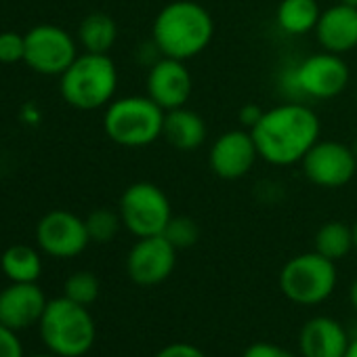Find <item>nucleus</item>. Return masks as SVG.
Returning a JSON list of instances; mask_svg holds the SVG:
<instances>
[{"label":"nucleus","instance_id":"nucleus-27","mask_svg":"<svg viewBox=\"0 0 357 357\" xmlns=\"http://www.w3.org/2000/svg\"><path fill=\"white\" fill-rule=\"evenodd\" d=\"M0 357H26L17 332L5 324H0Z\"/></svg>","mask_w":357,"mask_h":357},{"label":"nucleus","instance_id":"nucleus-16","mask_svg":"<svg viewBox=\"0 0 357 357\" xmlns=\"http://www.w3.org/2000/svg\"><path fill=\"white\" fill-rule=\"evenodd\" d=\"M315 38L328 53L342 55L357 49V9L338 3L321 11Z\"/></svg>","mask_w":357,"mask_h":357},{"label":"nucleus","instance_id":"nucleus-36","mask_svg":"<svg viewBox=\"0 0 357 357\" xmlns=\"http://www.w3.org/2000/svg\"><path fill=\"white\" fill-rule=\"evenodd\" d=\"M351 149H353V153H355V158H357V137L353 139V143H351Z\"/></svg>","mask_w":357,"mask_h":357},{"label":"nucleus","instance_id":"nucleus-19","mask_svg":"<svg viewBox=\"0 0 357 357\" xmlns=\"http://www.w3.org/2000/svg\"><path fill=\"white\" fill-rule=\"evenodd\" d=\"M321 9L317 0H282L275 11L278 26L290 36H303L315 32Z\"/></svg>","mask_w":357,"mask_h":357},{"label":"nucleus","instance_id":"nucleus-37","mask_svg":"<svg viewBox=\"0 0 357 357\" xmlns=\"http://www.w3.org/2000/svg\"><path fill=\"white\" fill-rule=\"evenodd\" d=\"M355 103H357V91H355Z\"/></svg>","mask_w":357,"mask_h":357},{"label":"nucleus","instance_id":"nucleus-7","mask_svg":"<svg viewBox=\"0 0 357 357\" xmlns=\"http://www.w3.org/2000/svg\"><path fill=\"white\" fill-rule=\"evenodd\" d=\"M349 80L351 74L344 59L328 51L305 57L286 74V82L292 93L315 101L338 97L349 86Z\"/></svg>","mask_w":357,"mask_h":357},{"label":"nucleus","instance_id":"nucleus-17","mask_svg":"<svg viewBox=\"0 0 357 357\" xmlns=\"http://www.w3.org/2000/svg\"><path fill=\"white\" fill-rule=\"evenodd\" d=\"M351 338L344 328L332 317L309 319L298 334V349L303 357H344Z\"/></svg>","mask_w":357,"mask_h":357},{"label":"nucleus","instance_id":"nucleus-28","mask_svg":"<svg viewBox=\"0 0 357 357\" xmlns=\"http://www.w3.org/2000/svg\"><path fill=\"white\" fill-rule=\"evenodd\" d=\"M155 357H208L200 347L190 342H172L158 351Z\"/></svg>","mask_w":357,"mask_h":357},{"label":"nucleus","instance_id":"nucleus-13","mask_svg":"<svg viewBox=\"0 0 357 357\" xmlns=\"http://www.w3.org/2000/svg\"><path fill=\"white\" fill-rule=\"evenodd\" d=\"M145 89L147 97H151L164 112H170L188 105L194 91V80L185 68V61L160 57L149 66Z\"/></svg>","mask_w":357,"mask_h":357},{"label":"nucleus","instance_id":"nucleus-25","mask_svg":"<svg viewBox=\"0 0 357 357\" xmlns=\"http://www.w3.org/2000/svg\"><path fill=\"white\" fill-rule=\"evenodd\" d=\"M176 250H183V248H192L196 246V242L200 240V227L192 217H174L168 221L164 234H162Z\"/></svg>","mask_w":357,"mask_h":357},{"label":"nucleus","instance_id":"nucleus-8","mask_svg":"<svg viewBox=\"0 0 357 357\" xmlns=\"http://www.w3.org/2000/svg\"><path fill=\"white\" fill-rule=\"evenodd\" d=\"M120 219L122 225L135 238L162 236L168 221L172 219V208L168 196L149 181H137L128 185L120 198Z\"/></svg>","mask_w":357,"mask_h":357},{"label":"nucleus","instance_id":"nucleus-26","mask_svg":"<svg viewBox=\"0 0 357 357\" xmlns=\"http://www.w3.org/2000/svg\"><path fill=\"white\" fill-rule=\"evenodd\" d=\"M26 57V34L0 32V63H20Z\"/></svg>","mask_w":357,"mask_h":357},{"label":"nucleus","instance_id":"nucleus-20","mask_svg":"<svg viewBox=\"0 0 357 357\" xmlns=\"http://www.w3.org/2000/svg\"><path fill=\"white\" fill-rule=\"evenodd\" d=\"M118 26L107 13H91L82 20L78 28V43L84 53L107 55L109 49L116 45Z\"/></svg>","mask_w":357,"mask_h":357},{"label":"nucleus","instance_id":"nucleus-32","mask_svg":"<svg viewBox=\"0 0 357 357\" xmlns=\"http://www.w3.org/2000/svg\"><path fill=\"white\" fill-rule=\"evenodd\" d=\"M344 357H357V336H355V338H351V342H349V347H347Z\"/></svg>","mask_w":357,"mask_h":357},{"label":"nucleus","instance_id":"nucleus-6","mask_svg":"<svg viewBox=\"0 0 357 357\" xmlns=\"http://www.w3.org/2000/svg\"><path fill=\"white\" fill-rule=\"evenodd\" d=\"M336 265L319 252L292 257L280 271V290L296 305L313 307L330 298L336 288Z\"/></svg>","mask_w":357,"mask_h":357},{"label":"nucleus","instance_id":"nucleus-23","mask_svg":"<svg viewBox=\"0 0 357 357\" xmlns=\"http://www.w3.org/2000/svg\"><path fill=\"white\" fill-rule=\"evenodd\" d=\"M84 223H86V231H89L91 242L107 244L118 236L122 219H120V213H114L107 208H97L84 219Z\"/></svg>","mask_w":357,"mask_h":357},{"label":"nucleus","instance_id":"nucleus-31","mask_svg":"<svg viewBox=\"0 0 357 357\" xmlns=\"http://www.w3.org/2000/svg\"><path fill=\"white\" fill-rule=\"evenodd\" d=\"M349 301H351V305H353L355 311H357V278L353 280V284H351V288H349Z\"/></svg>","mask_w":357,"mask_h":357},{"label":"nucleus","instance_id":"nucleus-5","mask_svg":"<svg viewBox=\"0 0 357 357\" xmlns=\"http://www.w3.org/2000/svg\"><path fill=\"white\" fill-rule=\"evenodd\" d=\"M166 112L147 95L114 99L105 107L103 130L122 147H147L162 137Z\"/></svg>","mask_w":357,"mask_h":357},{"label":"nucleus","instance_id":"nucleus-11","mask_svg":"<svg viewBox=\"0 0 357 357\" xmlns=\"http://www.w3.org/2000/svg\"><path fill=\"white\" fill-rule=\"evenodd\" d=\"M89 242L84 219L70 211H51L36 225V244L53 259H74L86 250Z\"/></svg>","mask_w":357,"mask_h":357},{"label":"nucleus","instance_id":"nucleus-14","mask_svg":"<svg viewBox=\"0 0 357 357\" xmlns=\"http://www.w3.org/2000/svg\"><path fill=\"white\" fill-rule=\"evenodd\" d=\"M259 160L257 145L252 141L250 130L234 128L223 132L215 139L211 151H208V164L211 170L225 181H238L246 176L255 162Z\"/></svg>","mask_w":357,"mask_h":357},{"label":"nucleus","instance_id":"nucleus-33","mask_svg":"<svg viewBox=\"0 0 357 357\" xmlns=\"http://www.w3.org/2000/svg\"><path fill=\"white\" fill-rule=\"evenodd\" d=\"M351 229H353V246H355V250H357V221L351 225Z\"/></svg>","mask_w":357,"mask_h":357},{"label":"nucleus","instance_id":"nucleus-22","mask_svg":"<svg viewBox=\"0 0 357 357\" xmlns=\"http://www.w3.org/2000/svg\"><path fill=\"white\" fill-rule=\"evenodd\" d=\"M315 252L330 261H340L344 259L355 246H353V229L340 221H330L321 225L315 234Z\"/></svg>","mask_w":357,"mask_h":357},{"label":"nucleus","instance_id":"nucleus-12","mask_svg":"<svg viewBox=\"0 0 357 357\" xmlns=\"http://www.w3.org/2000/svg\"><path fill=\"white\" fill-rule=\"evenodd\" d=\"M176 265V248L164 236L137 238L126 257V273L137 286H158L170 278Z\"/></svg>","mask_w":357,"mask_h":357},{"label":"nucleus","instance_id":"nucleus-18","mask_svg":"<svg viewBox=\"0 0 357 357\" xmlns=\"http://www.w3.org/2000/svg\"><path fill=\"white\" fill-rule=\"evenodd\" d=\"M206 122L204 118L190 109V107H176L166 112L164 116V128L162 137L168 145H172L178 151H194L198 149L206 139Z\"/></svg>","mask_w":357,"mask_h":357},{"label":"nucleus","instance_id":"nucleus-35","mask_svg":"<svg viewBox=\"0 0 357 357\" xmlns=\"http://www.w3.org/2000/svg\"><path fill=\"white\" fill-rule=\"evenodd\" d=\"M342 5H347V7H353V9H357V0H340Z\"/></svg>","mask_w":357,"mask_h":357},{"label":"nucleus","instance_id":"nucleus-4","mask_svg":"<svg viewBox=\"0 0 357 357\" xmlns=\"http://www.w3.org/2000/svg\"><path fill=\"white\" fill-rule=\"evenodd\" d=\"M59 78L61 97L80 112L107 107L118 89V70L109 55L82 53Z\"/></svg>","mask_w":357,"mask_h":357},{"label":"nucleus","instance_id":"nucleus-29","mask_svg":"<svg viewBox=\"0 0 357 357\" xmlns=\"http://www.w3.org/2000/svg\"><path fill=\"white\" fill-rule=\"evenodd\" d=\"M242 357H294V355L273 342H255L244 351Z\"/></svg>","mask_w":357,"mask_h":357},{"label":"nucleus","instance_id":"nucleus-2","mask_svg":"<svg viewBox=\"0 0 357 357\" xmlns=\"http://www.w3.org/2000/svg\"><path fill=\"white\" fill-rule=\"evenodd\" d=\"M215 36L213 15L196 0H172L153 20L151 43L160 57L190 61L204 53Z\"/></svg>","mask_w":357,"mask_h":357},{"label":"nucleus","instance_id":"nucleus-3","mask_svg":"<svg viewBox=\"0 0 357 357\" xmlns=\"http://www.w3.org/2000/svg\"><path fill=\"white\" fill-rule=\"evenodd\" d=\"M38 328L45 347L59 357H82L97 338L95 319L89 309L68 296L49 301Z\"/></svg>","mask_w":357,"mask_h":357},{"label":"nucleus","instance_id":"nucleus-21","mask_svg":"<svg viewBox=\"0 0 357 357\" xmlns=\"http://www.w3.org/2000/svg\"><path fill=\"white\" fill-rule=\"evenodd\" d=\"M0 267L11 282H38L43 273V257L32 246L15 244L0 257Z\"/></svg>","mask_w":357,"mask_h":357},{"label":"nucleus","instance_id":"nucleus-15","mask_svg":"<svg viewBox=\"0 0 357 357\" xmlns=\"http://www.w3.org/2000/svg\"><path fill=\"white\" fill-rule=\"evenodd\" d=\"M49 301L36 282H11L0 290V324L20 332L40 321Z\"/></svg>","mask_w":357,"mask_h":357},{"label":"nucleus","instance_id":"nucleus-1","mask_svg":"<svg viewBox=\"0 0 357 357\" xmlns=\"http://www.w3.org/2000/svg\"><path fill=\"white\" fill-rule=\"evenodd\" d=\"M321 124L317 114L305 103H282L263 112L250 128L259 158L271 166H292L303 162L307 151L319 141Z\"/></svg>","mask_w":357,"mask_h":357},{"label":"nucleus","instance_id":"nucleus-30","mask_svg":"<svg viewBox=\"0 0 357 357\" xmlns=\"http://www.w3.org/2000/svg\"><path fill=\"white\" fill-rule=\"evenodd\" d=\"M263 112H265V109H261L259 105H255V103H246L244 107H240V120H242V124L250 130V128L261 120Z\"/></svg>","mask_w":357,"mask_h":357},{"label":"nucleus","instance_id":"nucleus-9","mask_svg":"<svg viewBox=\"0 0 357 357\" xmlns=\"http://www.w3.org/2000/svg\"><path fill=\"white\" fill-rule=\"evenodd\" d=\"M78 57L74 36L51 24L32 28L26 34V57L24 61L43 76H61Z\"/></svg>","mask_w":357,"mask_h":357},{"label":"nucleus","instance_id":"nucleus-34","mask_svg":"<svg viewBox=\"0 0 357 357\" xmlns=\"http://www.w3.org/2000/svg\"><path fill=\"white\" fill-rule=\"evenodd\" d=\"M28 357H59V355H55V353H34V355H28Z\"/></svg>","mask_w":357,"mask_h":357},{"label":"nucleus","instance_id":"nucleus-10","mask_svg":"<svg viewBox=\"0 0 357 357\" xmlns=\"http://www.w3.org/2000/svg\"><path fill=\"white\" fill-rule=\"evenodd\" d=\"M309 181L324 190H338L351 183L357 172V158L351 145L338 141H317L301 162Z\"/></svg>","mask_w":357,"mask_h":357},{"label":"nucleus","instance_id":"nucleus-24","mask_svg":"<svg viewBox=\"0 0 357 357\" xmlns=\"http://www.w3.org/2000/svg\"><path fill=\"white\" fill-rule=\"evenodd\" d=\"M99 280L95 273L91 271H76L66 280L63 286V296H68L74 303H80L84 307H89L91 303L97 301L99 296Z\"/></svg>","mask_w":357,"mask_h":357}]
</instances>
